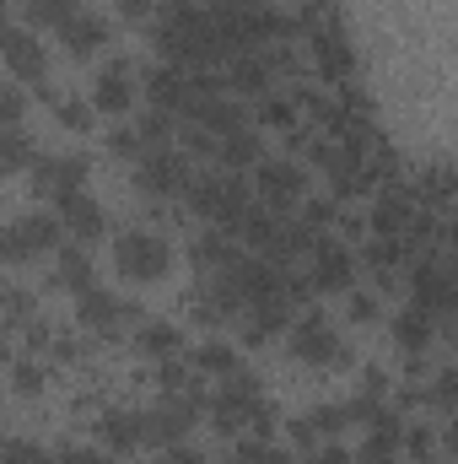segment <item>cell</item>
<instances>
[{
	"label": "cell",
	"instance_id": "1",
	"mask_svg": "<svg viewBox=\"0 0 458 464\" xmlns=\"http://www.w3.org/2000/svg\"><path fill=\"white\" fill-rule=\"evenodd\" d=\"M167 265H173V248L162 232L129 227L114 237V270L124 281H157V276H167Z\"/></svg>",
	"mask_w": 458,
	"mask_h": 464
},
{
	"label": "cell",
	"instance_id": "2",
	"mask_svg": "<svg viewBox=\"0 0 458 464\" xmlns=\"http://www.w3.org/2000/svg\"><path fill=\"white\" fill-rule=\"evenodd\" d=\"M60 237H65V227H60L54 211H33V217L0 227V259H5V265H22V259H33V254L60 248Z\"/></svg>",
	"mask_w": 458,
	"mask_h": 464
},
{
	"label": "cell",
	"instance_id": "3",
	"mask_svg": "<svg viewBox=\"0 0 458 464\" xmlns=\"http://www.w3.org/2000/svg\"><path fill=\"white\" fill-rule=\"evenodd\" d=\"M286 346H291L297 362H308V367H345V362H350L345 341L329 330V319H324V314L297 319V324H291V335H286Z\"/></svg>",
	"mask_w": 458,
	"mask_h": 464
},
{
	"label": "cell",
	"instance_id": "4",
	"mask_svg": "<svg viewBox=\"0 0 458 464\" xmlns=\"http://www.w3.org/2000/svg\"><path fill=\"white\" fill-rule=\"evenodd\" d=\"M140 421H146V443L178 449V443L195 432V421H200V400H189V394H162Z\"/></svg>",
	"mask_w": 458,
	"mask_h": 464
},
{
	"label": "cell",
	"instance_id": "5",
	"mask_svg": "<svg viewBox=\"0 0 458 464\" xmlns=\"http://www.w3.org/2000/svg\"><path fill=\"white\" fill-rule=\"evenodd\" d=\"M189 200H195L211 222H227V227L248 211V189H243L237 179H227V173H211V179L189 184Z\"/></svg>",
	"mask_w": 458,
	"mask_h": 464
},
{
	"label": "cell",
	"instance_id": "6",
	"mask_svg": "<svg viewBox=\"0 0 458 464\" xmlns=\"http://www.w3.org/2000/svg\"><path fill=\"white\" fill-rule=\"evenodd\" d=\"M0 54H5V65H11V76H22V82L43 87L49 60H43V44H38L27 27H0Z\"/></svg>",
	"mask_w": 458,
	"mask_h": 464
},
{
	"label": "cell",
	"instance_id": "7",
	"mask_svg": "<svg viewBox=\"0 0 458 464\" xmlns=\"http://www.w3.org/2000/svg\"><path fill=\"white\" fill-rule=\"evenodd\" d=\"M76 319H81L87 330H98V335H119V324H124V319H140V308L124 303V297H114V292H103V286H92V292L76 297Z\"/></svg>",
	"mask_w": 458,
	"mask_h": 464
},
{
	"label": "cell",
	"instance_id": "8",
	"mask_svg": "<svg viewBox=\"0 0 458 464\" xmlns=\"http://www.w3.org/2000/svg\"><path fill=\"white\" fill-rule=\"evenodd\" d=\"M33 189L54 200L71 189H87V157H33Z\"/></svg>",
	"mask_w": 458,
	"mask_h": 464
},
{
	"label": "cell",
	"instance_id": "9",
	"mask_svg": "<svg viewBox=\"0 0 458 464\" xmlns=\"http://www.w3.org/2000/svg\"><path fill=\"white\" fill-rule=\"evenodd\" d=\"M140 189H151V195H178V189H189V162H184L178 151H167V146H151V151L140 157Z\"/></svg>",
	"mask_w": 458,
	"mask_h": 464
},
{
	"label": "cell",
	"instance_id": "10",
	"mask_svg": "<svg viewBox=\"0 0 458 464\" xmlns=\"http://www.w3.org/2000/svg\"><path fill=\"white\" fill-rule=\"evenodd\" d=\"M60 227L76 232V243H98L103 232H109V217H103V206L87 195V189H71V195H60Z\"/></svg>",
	"mask_w": 458,
	"mask_h": 464
},
{
	"label": "cell",
	"instance_id": "11",
	"mask_svg": "<svg viewBox=\"0 0 458 464\" xmlns=\"http://www.w3.org/2000/svg\"><path fill=\"white\" fill-rule=\"evenodd\" d=\"M302 189H308L302 168H291V162H259V195H264V206H270V211L297 206V200H302Z\"/></svg>",
	"mask_w": 458,
	"mask_h": 464
},
{
	"label": "cell",
	"instance_id": "12",
	"mask_svg": "<svg viewBox=\"0 0 458 464\" xmlns=\"http://www.w3.org/2000/svg\"><path fill=\"white\" fill-rule=\"evenodd\" d=\"M415 308L426 314H448L453 308V276H448V259H432L415 270Z\"/></svg>",
	"mask_w": 458,
	"mask_h": 464
},
{
	"label": "cell",
	"instance_id": "13",
	"mask_svg": "<svg viewBox=\"0 0 458 464\" xmlns=\"http://www.w3.org/2000/svg\"><path fill=\"white\" fill-rule=\"evenodd\" d=\"M60 44H65L76 60H87V54H98V49L109 44V22L92 16V11H76L71 22H60Z\"/></svg>",
	"mask_w": 458,
	"mask_h": 464
},
{
	"label": "cell",
	"instance_id": "14",
	"mask_svg": "<svg viewBox=\"0 0 458 464\" xmlns=\"http://www.w3.org/2000/svg\"><path fill=\"white\" fill-rule=\"evenodd\" d=\"M92 103H98L103 114H124V109L135 103V87H129V60L103 65V76H98V87H92Z\"/></svg>",
	"mask_w": 458,
	"mask_h": 464
},
{
	"label": "cell",
	"instance_id": "15",
	"mask_svg": "<svg viewBox=\"0 0 458 464\" xmlns=\"http://www.w3.org/2000/svg\"><path fill=\"white\" fill-rule=\"evenodd\" d=\"M103 443H109L114 454H135V449L146 443L140 411H109V416H103Z\"/></svg>",
	"mask_w": 458,
	"mask_h": 464
},
{
	"label": "cell",
	"instance_id": "16",
	"mask_svg": "<svg viewBox=\"0 0 458 464\" xmlns=\"http://www.w3.org/2000/svg\"><path fill=\"white\" fill-rule=\"evenodd\" d=\"M54 286H65V292H92L98 281H92V259H87V248H60V265H54Z\"/></svg>",
	"mask_w": 458,
	"mask_h": 464
},
{
	"label": "cell",
	"instance_id": "17",
	"mask_svg": "<svg viewBox=\"0 0 458 464\" xmlns=\"http://www.w3.org/2000/svg\"><path fill=\"white\" fill-rule=\"evenodd\" d=\"M33 157H38V140L22 124H5L0 130V173H22V168H33Z\"/></svg>",
	"mask_w": 458,
	"mask_h": 464
},
{
	"label": "cell",
	"instance_id": "18",
	"mask_svg": "<svg viewBox=\"0 0 458 464\" xmlns=\"http://www.w3.org/2000/svg\"><path fill=\"white\" fill-rule=\"evenodd\" d=\"M313 259H319L313 286H324V292H340V286H350V259H345L340 243H313Z\"/></svg>",
	"mask_w": 458,
	"mask_h": 464
},
{
	"label": "cell",
	"instance_id": "19",
	"mask_svg": "<svg viewBox=\"0 0 458 464\" xmlns=\"http://www.w3.org/2000/svg\"><path fill=\"white\" fill-rule=\"evenodd\" d=\"M232 87H237V92H248V98H253V92H264V87H270V60H264V54H253V49H248V54H232Z\"/></svg>",
	"mask_w": 458,
	"mask_h": 464
},
{
	"label": "cell",
	"instance_id": "20",
	"mask_svg": "<svg viewBox=\"0 0 458 464\" xmlns=\"http://www.w3.org/2000/svg\"><path fill=\"white\" fill-rule=\"evenodd\" d=\"M16 5H22V16L38 22V27H60V22H71V16L81 11V0H16Z\"/></svg>",
	"mask_w": 458,
	"mask_h": 464
},
{
	"label": "cell",
	"instance_id": "21",
	"mask_svg": "<svg viewBox=\"0 0 458 464\" xmlns=\"http://www.w3.org/2000/svg\"><path fill=\"white\" fill-rule=\"evenodd\" d=\"M432 319H437V314H426V308H405V314H399V324H394L399 346H405V351H421L426 341H432Z\"/></svg>",
	"mask_w": 458,
	"mask_h": 464
},
{
	"label": "cell",
	"instance_id": "22",
	"mask_svg": "<svg viewBox=\"0 0 458 464\" xmlns=\"http://www.w3.org/2000/svg\"><path fill=\"white\" fill-rule=\"evenodd\" d=\"M189 254H195V265H200V270H222V265L232 259V237L205 232V237H195V248H189Z\"/></svg>",
	"mask_w": 458,
	"mask_h": 464
},
{
	"label": "cell",
	"instance_id": "23",
	"mask_svg": "<svg viewBox=\"0 0 458 464\" xmlns=\"http://www.w3.org/2000/svg\"><path fill=\"white\" fill-rule=\"evenodd\" d=\"M216 151H222V162H227V168H253V162H259V135L237 130V135H227Z\"/></svg>",
	"mask_w": 458,
	"mask_h": 464
},
{
	"label": "cell",
	"instance_id": "24",
	"mask_svg": "<svg viewBox=\"0 0 458 464\" xmlns=\"http://www.w3.org/2000/svg\"><path fill=\"white\" fill-rule=\"evenodd\" d=\"M189 362H195V372H211V378H227L232 367H243L232 346H200L195 356H189Z\"/></svg>",
	"mask_w": 458,
	"mask_h": 464
},
{
	"label": "cell",
	"instance_id": "25",
	"mask_svg": "<svg viewBox=\"0 0 458 464\" xmlns=\"http://www.w3.org/2000/svg\"><path fill=\"white\" fill-rule=\"evenodd\" d=\"M356 416H350V405H319L313 416H308V427H313V438H335V432H345Z\"/></svg>",
	"mask_w": 458,
	"mask_h": 464
},
{
	"label": "cell",
	"instance_id": "26",
	"mask_svg": "<svg viewBox=\"0 0 458 464\" xmlns=\"http://www.w3.org/2000/svg\"><path fill=\"white\" fill-rule=\"evenodd\" d=\"M135 346L146 351V356H173V351H178V330H173V324H146V330L135 335Z\"/></svg>",
	"mask_w": 458,
	"mask_h": 464
},
{
	"label": "cell",
	"instance_id": "27",
	"mask_svg": "<svg viewBox=\"0 0 458 464\" xmlns=\"http://www.w3.org/2000/svg\"><path fill=\"white\" fill-rule=\"evenodd\" d=\"M0 464H54L43 443H0Z\"/></svg>",
	"mask_w": 458,
	"mask_h": 464
},
{
	"label": "cell",
	"instance_id": "28",
	"mask_svg": "<svg viewBox=\"0 0 458 464\" xmlns=\"http://www.w3.org/2000/svg\"><path fill=\"white\" fill-rule=\"evenodd\" d=\"M54 119H60L65 130H92V109L76 103V98H60V103H54Z\"/></svg>",
	"mask_w": 458,
	"mask_h": 464
},
{
	"label": "cell",
	"instance_id": "29",
	"mask_svg": "<svg viewBox=\"0 0 458 464\" xmlns=\"http://www.w3.org/2000/svg\"><path fill=\"white\" fill-rule=\"evenodd\" d=\"M22 109H27V98H22L16 87H0V130H5V124H16Z\"/></svg>",
	"mask_w": 458,
	"mask_h": 464
},
{
	"label": "cell",
	"instance_id": "30",
	"mask_svg": "<svg viewBox=\"0 0 458 464\" xmlns=\"http://www.w3.org/2000/svg\"><path fill=\"white\" fill-rule=\"evenodd\" d=\"M60 464H114V454L109 449H65Z\"/></svg>",
	"mask_w": 458,
	"mask_h": 464
},
{
	"label": "cell",
	"instance_id": "31",
	"mask_svg": "<svg viewBox=\"0 0 458 464\" xmlns=\"http://www.w3.org/2000/svg\"><path fill=\"white\" fill-rule=\"evenodd\" d=\"M38 383H43V367H33V362H22V367H16V389H22V394H33Z\"/></svg>",
	"mask_w": 458,
	"mask_h": 464
},
{
	"label": "cell",
	"instance_id": "32",
	"mask_svg": "<svg viewBox=\"0 0 458 464\" xmlns=\"http://www.w3.org/2000/svg\"><path fill=\"white\" fill-rule=\"evenodd\" d=\"M157 464H205V459H200L195 449H184V443H178V449H167V454H162Z\"/></svg>",
	"mask_w": 458,
	"mask_h": 464
},
{
	"label": "cell",
	"instance_id": "33",
	"mask_svg": "<svg viewBox=\"0 0 458 464\" xmlns=\"http://www.w3.org/2000/svg\"><path fill=\"white\" fill-rule=\"evenodd\" d=\"M308 464H350V454H345V449H319Z\"/></svg>",
	"mask_w": 458,
	"mask_h": 464
},
{
	"label": "cell",
	"instance_id": "34",
	"mask_svg": "<svg viewBox=\"0 0 458 464\" xmlns=\"http://www.w3.org/2000/svg\"><path fill=\"white\" fill-rule=\"evenodd\" d=\"M350 314H356V319H372V314H377V297H350Z\"/></svg>",
	"mask_w": 458,
	"mask_h": 464
}]
</instances>
